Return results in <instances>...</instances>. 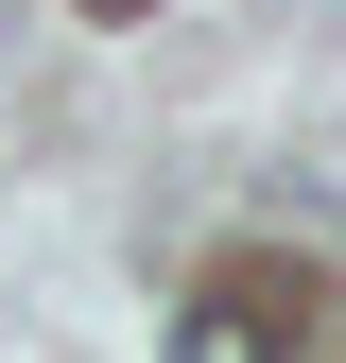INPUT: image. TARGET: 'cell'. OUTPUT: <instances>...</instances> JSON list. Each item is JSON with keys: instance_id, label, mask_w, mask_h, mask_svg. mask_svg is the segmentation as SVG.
Here are the masks:
<instances>
[{"instance_id": "1", "label": "cell", "mask_w": 346, "mask_h": 363, "mask_svg": "<svg viewBox=\"0 0 346 363\" xmlns=\"http://www.w3.org/2000/svg\"><path fill=\"white\" fill-rule=\"evenodd\" d=\"M173 363H294V311L225 277V294H191V311H173Z\"/></svg>"}, {"instance_id": "2", "label": "cell", "mask_w": 346, "mask_h": 363, "mask_svg": "<svg viewBox=\"0 0 346 363\" xmlns=\"http://www.w3.org/2000/svg\"><path fill=\"white\" fill-rule=\"evenodd\" d=\"M86 18H139V0H86Z\"/></svg>"}]
</instances>
